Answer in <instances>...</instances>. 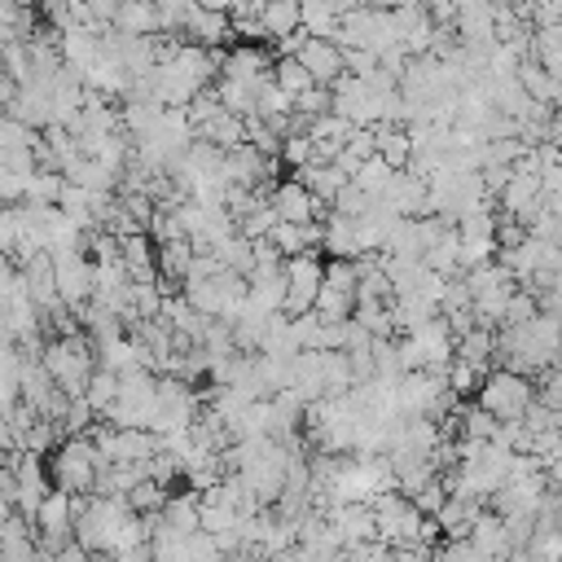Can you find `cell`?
Returning a JSON list of instances; mask_svg holds the SVG:
<instances>
[{
    "mask_svg": "<svg viewBox=\"0 0 562 562\" xmlns=\"http://www.w3.org/2000/svg\"><path fill=\"white\" fill-rule=\"evenodd\" d=\"M474 400H479L496 422H514V417H522V413H527V404L536 400V378H527V373H518V369L496 364V369H487V373H483V382H479Z\"/></svg>",
    "mask_w": 562,
    "mask_h": 562,
    "instance_id": "7a4b0ae2",
    "label": "cell"
},
{
    "mask_svg": "<svg viewBox=\"0 0 562 562\" xmlns=\"http://www.w3.org/2000/svg\"><path fill=\"white\" fill-rule=\"evenodd\" d=\"M321 277H325V259H321V250L285 255V299H281V312H285V316H303V312H312V307H316Z\"/></svg>",
    "mask_w": 562,
    "mask_h": 562,
    "instance_id": "3957f363",
    "label": "cell"
},
{
    "mask_svg": "<svg viewBox=\"0 0 562 562\" xmlns=\"http://www.w3.org/2000/svg\"><path fill=\"white\" fill-rule=\"evenodd\" d=\"M272 79H277V83L290 92V97H294V92H303L307 83H316L299 57H272Z\"/></svg>",
    "mask_w": 562,
    "mask_h": 562,
    "instance_id": "603a6c76",
    "label": "cell"
},
{
    "mask_svg": "<svg viewBox=\"0 0 562 562\" xmlns=\"http://www.w3.org/2000/svg\"><path fill=\"white\" fill-rule=\"evenodd\" d=\"M119 259H123V268H127L132 281H154L158 277V259H154V237L149 233L119 237Z\"/></svg>",
    "mask_w": 562,
    "mask_h": 562,
    "instance_id": "30bf717a",
    "label": "cell"
},
{
    "mask_svg": "<svg viewBox=\"0 0 562 562\" xmlns=\"http://www.w3.org/2000/svg\"><path fill=\"white\" fill-rule=\"evenodd\" d=\"M294 176H299V180H303L321 202H334V193L351 180L338 162H303V167H294Z\"/></svg>",
    "mask_w": 562,
    "mask_h": 562,
    "instance_id": "9a60e30c",
    "label": "cell"
},
{
    "mask_svg": "<svg viewBox=\"0 0 562 562\" xmlns=\"http://www.w3.org/2000/svg\"><path fill=\"white\" fill-rule=\"evenodd\" d=\"M536 312H540V299H536L527 285H518V290L509 294V303H505V316H501V325H527Z\"/></svg>",
    "mask_w": 562,
    "mask_h": 562,
    "instance_id": "484cf974",
    "label": "cell"
},
{
    "mask_svg": "<svg viewBox=\"0 0 562 562\" xmlns=\"http://www.w3.org/2000/svg\"><path fill=\"white\" fill-rule=\"evenodd\" d=\"M263 70H272V53H263L255 40H246V44H233V48L220 57V75H228V79H241V83H255Z\"/></svg>",
    "mask_w": 562,
    "mask_h": 562,
    "instance_id": "9c48e42d",
    "label": "cell"
},
{
    "mask_svg": "<svg viewBox=\"0 0 562 562\" xmlns=\"http://www.w3.org/2000/svg\"><path fill=\"white\" fill-rule=\"evenodd\" d=\"M342 154V136H312V162H334Z\"/></svg>",
    "mask_w": 562,
    "mask_h": 562,
    "instance_id": "d6a6232c",
    "label": "cell"
},
{
    "mask_svg": "<svg viewBox=\"0 0 562 562\" xmlns=\"http://www.w3.org/2000/svg\"><path fill=\"white\" fill-rule=\"evenodd\" d=\"M294 57L307 66V75H312L316 83H334V79L342 75V44H334V40H325V35H307Z\"/></svg>",
    "mask_w": 562,
    "mask_h": 562,
    "instance_id": "52a82bcc",
    "label": "cell"
},
{
    "mask_svg": "<svg viewBox=\"0 0 562 562\" xmlns=\"http://www.w3.org/2000/svg\"><path fill=\"white\" fill-rule=\"evenodd\" d=\"M110 26L123 35H154L158 31V4L154 0H119Z\"/></svg>",
    "mask_w": 562,
    "mask_h": 562,
    "instance_id": "4fadbf2b",
    "label": "cell"
},
{
    "mask_svg": "<svg viewBox=\"0 0 562 562\" xmlns=\"http://www.w3.org/2000/svg\"><path fill=\"white\" fill-rule=\"evenodd\" d=\"M114 395H119V373L114 369H105V364H97L92 369V378H88V391H83V400L97 408V417L105 413V404H114Z\"/></svg>",
    "mask_w": 562,
    "mask_h": 562,
    "instance_id": "7402d4cb",
    "label": "cell"
},
{
    "mask_svg": "<svg viewBox=\"0 0 562 562\" xmlns=\"http://www.w3.org/2000/svg\"><path fill=\"white\" fill-rule=\"evenodd\" d=\"M281 162H285V167L312 162V136H307V132H285V136H281Z\"/></svg>",
    "mask_w": 562,
    "mask_h": 562,
    "instance_id": "f546056e",
    "label": "cell"
},
{
    "mask_svg": "<svg viewBox=\"0 0 562 562\" xmlns=\"http://www.w3.org/2000/svg\"><path fill=\"white\" fill-rule=\"evenodd\" d=\"M193 136H202V140H211V145H220V149H233V145L246 140V119L233 114V110H220V114H215L211 123H202Z\"/></svg>",
    "mask_w": 562,
    "mask_h": 562,
    "instance_id": "e0dca14e",
    "label": "cell"
},
{
    "mask_svg": "<svg viewBox=\"0 0 562 562\" xmlns=\"http://www.w3.org/2000/svg\"><path fill=\"white\" fill-rule=\"evenodd\" d=\"M408 342L417 347L422 369H435V373H443V369L452 364V356H457V338H452V329H448V321H443L439 312L426 316L422 325H413V329H408Z\"/></svg>",
    "mask_w": 562,
    "mask_h": 562,
    "instance_id": "277c9868",
    "label": "cell"
},
{
    "mask_svg": "<svg viewBox=\"0 0 562 562\" xmlns=\"http://www.w3.org/2000/svg\"><path fill=\"white\" fill-rule=\"evenodd\" d=\"M395 215H426V180L422 176H413L408 167H400L391 180H386V189L378 193Z\"/></svg>",
    "mask_w": 562,
    "mask_h": 562,
    "instance_id": "ba28073f",
    "label": "cell"
},
{
    "mask_svg": "<svg viewBox=\"0 0 562 562\" xmlns=\"http://www.w3.org/2000/svg\"><path fill=\"white\" fill-rule=\"evenodd\" d=\"M9 448H18V439H13V426H9V417L0 413V452H9Z\"/></svg>",
    "mask_w": 562,
    "mask_h": 562,
    "instance_id": "e575fe53",
    "label": "cell"
},
{
    "mask_svg": "<svg viewBox=\"0 0 562 562\" xmlns=\"http://www.w3.org/2000/svg\"><path fill=\"white\" fill-rule=\"evenodd\" d=\"M198 4H202V9H215V13H228L233 0H198Z\"/></svg>",
    "mask_w": 562,
    "mask_h": 562,
    "instance_id": "d590c367",
    "label": "cell"
},
{
    "mask_svg": "<svg viewBox=\"0 0 562 562\" xmlns=\"http://www.w3.org/2000/svg\"><path fill=\"white\" fill-rule=\"evenodd\" d=\"M536 400H540V404H549V408H558V413H562V360H558V364H549V369H540V373H536Z\"/></svg>",
    "mask_w": 562,
    "mask_h": 562,
    "instance_id": "4316f807",
    "label": "cell"
},
{
    "mask_svg": "<svg viewBox=\"0 0 562 562\" xmlns=\"http://www.w3.org/2000/svg\"><path fill=\"white\" fill-rule=\"evenodd\" d=\"M272 206H277L281 220H294V224H307V220H325L329 215V202H321L299 176L272 184Z\"/></svg>",
    "mask_w": 562,
    "mask_h": 562,
    "instance_id": "5b68a950",
    "label": "cell"
},
{
    "mask_svg": "<svg viewBox=\"0 0 562 562\" xmlns=\"http://www.w3.org/2000/svg\"><path fill=\"white\" fill-rule=\"evenodd\" d=\"M479 176H483L487 198H501V189H505V184H509V176H514V162H483V167H479Z\"/></svg>",
    "mask_w": 562,
    "mask_h": 562,
    "instance_id": "1f68e13d",
    "label": "cell"
},
{
    "mask_svg": "<svg viewBox=\"0 0 562 562\" xmlns=\"http://www.w3.org/2000/svg\"><path fill=\"white\" fill-rule=\"evenodd\" d=\"M154 259H158V277H171V281H184L189 263H193V241L189 233H176L167 241H154Z\"/></svg>",
    "mask_w": 562,
    "mask_h": 562,
    "instance_id": "5bb4252c",
    "label": "cell"
},
{
    "mask_svg": "<svg viewBox=\"0 0 562 562\" xmlns=\"http://www.w3.org/2000/svg\"><path fill=\"white\" fill-rule=\"evenodd\" d=\"M294 110L307 114V119L325 114V110H329V83H307L303 92H294Z\"/></svg>",
    "mask_w": 562,
    "mask_h": 562,
    "instance_id": "f1b7e54d",
    "label": "cell"
},
{
    "mask_svg": "<svg viewBox=\"0 0 562 562\" xmlns=\"http://www.w3.org/2000/svg\"><path fill=\"white\" fill-rule=\"evenodd\" d=\"M443 382H448V391H452V395H461V400H465V395H474V391H479L483 373H479L474 364H465V360H457V356H452V364L443 369Z\"/></svg>",
    "mask_w": 562,
    "mask_h": 562,
    "instance_id": "cb8c5ba5",
    "label": "cell"
},
{
    "mask_svg": "<svg viewBox=\"0 0 562 562\" xmlns=\"http://www.w3.org/2000/svg\"><path fill=\"white\" fill-rule=\"evenodd\" d=\"M470 540H474V549H479L483 558H492V553H509L505 514H501V509H492V505H483V509L474 514V522H470Z\"/></svg>",
    "mask_w": 562,
    "mask_h": 562,
    "instance_id": "8fae6325",
    "label": "cell"
},
{
    "mask_svg": "<svg viewBox=\"0 0 562 562\" xmlns=\"http://www.w3.org/2000/svg\"><path fill=\"white\" fill-rule=\"evenodd\" d=\"M514 79L527 88V97H536V101H544V105H562V79H553L540 57H522V61L514 66Z\"/></svg>",
    "mask_w": 562,
    "mask_h": 562,
    "instance_id": "7c38bea8",
    "label": "cell"
},
{
    "mask_svg": "<svg viewBox=\"0 0 562 562\" xmlns=\"http://www.w3.org/2000/svg\"><path fill=\"white\" fill-rule=\"evenodd\" d=\"M162 501H167V487H162L158 479H149V474L127 492V505H132L136 514H154V509H162Z\"/></svg>",
    "mask_w": 562,
    "mask_h": 562,
    "instance_id": "d4e9b609",
    "label": "cell"
},
{
    "mask_svg": "<svg viewBox=\"0 0 562 562\" xmlns=\"http://www.w3.org/2000/svg\"><path fill=\"white\" fill-rule=\"evenodd\" d=\"M408 496H413V505H417L422 514H439V505L448 501V483H443L439 474H430V479H426L422 487H413Z\"/></svg>",
    "mask_w": 562,
    "mask_h": 562,
    "instance_id": "83f0119b",
    "label": "cell"
},
{
    "mask_svg": "<svg viewBox=\"0 0 562 562\" xmlns=\"http://www.w3.org/2000/svg\"><path fill=\"white\" fill-rule=\"evenodd\" d=\"M180 35H189L193 44H206V48H224V44H233V22H228V13H215V9H202L198 0H189Z\"/></svg>",
    "mask_w": 562,
    "mask_h": 562,
    "instance_id": "8992f818",
    "label": "cell"
},
{
    "mask_svg": "<svg viewBox=\"0 0 562 562\" xmlns=\"http://www.w3.org/2000/svg\"><path fill=\"white\" fill-rule=\"evenodd\" d=\"M492 351H496V329L474 325V329H465V334L457 338V360L474 364L479 373H487V369H492Z\"/></svg>",
    "mask_w": 562,
    "mask_h": 562,
    "instance_id": "2e32d148",
    "label": "cell"
},
{
    "mask_svg": "<svg viewBox=\"0 0 562 562\" xmlns=\"http://www.w3.org/2000/svg\"><path fill=\"white\" fill-rule=\"evenodd\" d=\"M373 66H378V53H373V48H364V44H351V48H342V70H347V75L364 79Z\"/></svg>",
    "mask_w": 562,
    "mask_h": 562,
    "instance_id": "4dcf8cb0",
    "label": "cell"
},
{
    "mask_svg": "<svg viewBox=\"0 0 562 562\" xmlns=\"http://www.w3.org/2000/svg\"><path fill=\"white\" fill-rule=\"evenodd\" d=\"M391 176H395V167H391L382 154H369L364 162H356V171H351V184H360L364 193H373V198H378V193L386 189V180H391Z\"/></svg>",
    "mask_w": 562,
    "mask_h": 562,
    "instance_id": "ffe728a7",
    "label": "cell"
},
{
    "mask_svg": "<svg viewBox=\"0 0 562 562\" xmlns=\"http://www.w3.org/2000/svg\"><path fill=\"white\" fill-rule=\"evenodd\" d=\"M303 40H307V31H303V26H294V31L277 35V40H272V44H277V53H272V57H294V53L303 48Z\"/></svg>",
    "mask_w": 562,
    "mask_h": 562,
    "instance_id": "836d02e7",
    "label": "cell"
},
{
    "mask_svg": "<svg viewBox=\"0 0 562 562\" xmlns=\"http://www.w3.org/2000/svg\"><path fill=\"white\" fill-rule=\"evenodd\" d=\"M299 18H303V4H299V0H263V9H259V22H263V35H268V40L294 31Z\"/></svg>",
    "mask_w": 562,
    "mask_h": 562,
    "instance_id": "d6986e66",
    "label": "cell"
},
{
    "mask_svg": "<svg viewBox=\"0 0 562 562\" xmlns=\"http://www.w3.org/2000/svg\"><path fill=\"white\" fill-rule=\"evenodd\" d=\"M321 382H325V395H342L356 386V373H351V360L342 347H325L321 351Z\"/></svg>",
    "mask_w": 562,
    "mask_h": 562,
    "instance_id": "ac0fdd59",
    "label": "cell"
},
{
    "mask_svg": "<svg viewBox=\"0 0 562 562\" xmlns=\"http://www.w3.org/2000/svg\"><path fill=\"white\" fill-rule=\"evenodd\" d=\"M110 465V457L97 448V439L83 430V435H66L53 457H48V479L53 487H66V492H92L97 474Z\"/></svg>",
    "mask_w": 562,
    "mask_h": 562,
    "instance_id": "6da1fadb",
    "label": "cell"
},
{
    "mask_svg": "<svg viewBox=\"0 0 562 562\" xmlns=\"http://www.w3.org/2000/svg\"><path fill=\"white\" fill-rule=\"evenodd\" d=\"M61 184H66V176L57 171V167H35L31 176H26V202H57L61 198Z\"/></svg>",
    "mask_w": 562,
    "mask_h": 562,
    "instance_id": "44dd1931",
    "label": "cell"
}]
</instances>
